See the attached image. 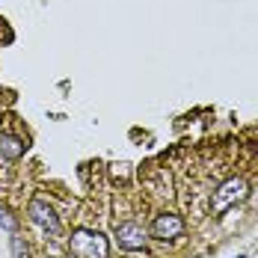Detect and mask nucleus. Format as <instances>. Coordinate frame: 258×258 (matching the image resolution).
I'll return each instance as SVG.
<instances>
[{
	"label": "nucleus",
	"instance_id": "f257e3e1",
	"mask_svg": "<svg viewBox=\"0 0 258 258\" xmlns=\"http://www.w3.org/2000/svg\"><path fill=\"white\" fill-rule=\"evenodd\" d=\"M69 249L75 258H107L110 252V243L107 237L98 232H89V229H78V232L69 237Z\"/></svg>",
	"mask_w": 258,
	"mask_h": 258
},
{
	"label": "nucleus",
	"instance_id": "f03ea898",
	"mask_svg": "<svg viewBox=\"0 0 258 258\" xmlns=\"http://www.w3.org/2000/svg\"><path fill=\"white\" fill-rule=\"evenodd\" d=\"M246 181L243 178H229L220 184V190H214V202H211V211H214V217H220V214H226L229 208H234L237 202H243L246 199Z\"/></svg>",
	"mask_w": 258,
	"mask_h": 258
},
{
	"label": "nucleus",
	"instance_id": "7ed1b4c3",
	"mask_svg": "<svg viewBox=\"0 0 258 258\" xmlns=\"http://www.w3.org/2000/svg\"><path fill=\"white\" fill-rule=\"evenodd\" d=\"M181 232H184V220L178 214H157L152 223V234L157 240H175L181 237Z\"/></svg>",
	"mask_w": 258,
	"mask_h": 258
},
{
	"label": "nucleus",
	"instance_id": "20e7f679",
	"mask_svg": "<svg viewBox=\"0 0 258 258\" xmlns=\"http://www.w3.org/2000/svg\"><path fill=\"white\" fill-rule=\"evenodd\" d=\"M30 220H33L36 226H42L45 232L59 234V220H56L53 208L48 205L45 199H33V202H30Z\"/></svg>",
	"mask_w": 258,
	"mask_h": 258
},
{
	"label": "nucleus",
	"instance_id": "39448f33",
	"mask_svg": "<svg viewBox=\"0 0 258 258\" xmlns=\"http://www.w3.org/2000/svg\"><path fill=\"white\" fill-rule=\"evenodd\" d=\"M116 237H119V243H122L125 249H143V243H146V232H143V226H137V223H122V226L116 229Z\"/></svg>",
	"mask_w": 258,
	"mask_h": 258
},
{
	"label": "nucleus",
	"instance_id": "423d86ee",
	"mask_svg": "<svg viewBox=\"0 0 258 258\" xmlns=\"http://www.w3.org/2000/svg\"><path fill=\"white\" fill-rule=\"evenodd\" d=\"M24 149H27L24 140H18L12 134H0V155L6 157V160H18V157L24 155Z\"/></svg>",
	"mask_w": 258,
	"mask_h": 258
},
{
	"label": "nucleus",
	"instance_id": "0eeeda50",
	"mask_svg": "<svg viewBox=\"0 0 258 258\" xmlns=\"http://www.w3.org/2000/svg\"><path fill=\"white\" fill-rule=\"evenodd\" d=\"M12 258H27V246L18 234H12Z\"/></svg>",
	"mask_w": 258,
	"mask_h": 258
},
{
	"label": "nucleus",
	"instance_id": "6e6552de",
	"mask_svg": "<svg viewBox=\"0 0 258 258\" xmlns=\"http://www.w3.org/2000/svg\"><path fill=\"white\" fill-rule=\"evenodd\" d=\"M0 226H6V229L12 232V229H15V220H12V217H9L6 211H0Z\"/></svg>",
	"mask_w": 258,
	"mask_h": 258
},
{
	"label": "nucleus",
	"instance_id": "1a4fd4ad",
	"mask_svg": "<svg viewBox=\"0 0 258 258\" xmlns=\"http://www.w3.org/2000/svg\"><path fill=\"white\" fill-rule=\"evenodd\" d=\"M237 258H243V255H237Z\"/></svg>",
	"mask_w": 258,
	"mask_h": 258
}]
</instances>
